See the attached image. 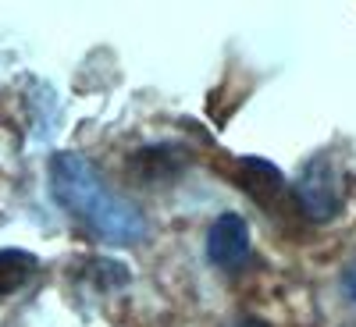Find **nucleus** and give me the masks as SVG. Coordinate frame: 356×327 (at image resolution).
<instances>
[{
	"label": "nucleus",
	"mask_w": 356,
	"mask_h": 327,
	"mask_svg": "<svg viewBox=\"0 0 356 327\" xmlns=\"http://www.w3.org/2000/svg\"><path fill=\"white\" fill-rule=\"evenodd\" d=\"M50 192L57 206L82 221L97 239L111 246H132L146 235V221L139 206L118 196L100 167L82 153H54L50 157Z\"/></svg>",
	"instance_id": "1"
},
{
	"label": "nucleus",
	"mask_w": 356,
	"mask_h": 327,
	"mask_svg": "<svg viewBox=\"0 0 356 327\" xmlns=\"http://www.w3.org/2000/svg\"><path fill=\"white\" fill-rule=\"evenodd\" d=\"M292 196L310 221H335L342 214L346 192H342V178L328 153H317L303 164V171L292 182Z\"/></svg>",
	"instance_id": "2"
},
{
	"label": "nucleus",
	"mask_w": 356,
	"mask_h": 327,
	"mask_svg": "<svg viewBox=\"0 0 356 327\" xmlns=\"http://www.w3.org/2000/svg\"><path fill=\"white\" fill-rule=\"evenodd\" d=\"M250 256V224L243 214H221L207 231V260L221 271H235Z\"/></svg>",
	"instance_id": "3"
},
{
	"label": "nucleus",
	"mask_w": 356,
	"mask_h": 327,
	"mask_svg": "<svg viewBox=\"0 0 356 327\" xmlns=\"http://www.w3.org/2000/svg\"><path fill=\"white\" fill-rule=\"evenodd\" d=\"M235 185L246 189L257 203H275V196L285 192V178L275 164H267L260 157H243L239 160V178H235Z\"/></svg>",
	"instance_id": "4"
},
{
	"label": "nucleus",
	"mask_w": 356,
	"mask_h": 327,
	"mask_svg": "<svg viewBox=\"0 0 356 327\" xmlns=\"http://www.w3.org/2000/svg\"><path fill=\"white\" fill-rule=\"evenodd\" d=\"M40 260L33 253L25 249H0V303L8 299V295H15L29 278L36 274Z\"/></svg>",
	"instance_id": "5"
},
{
	"label": "nucleus",
	"mask_w": 356,
	"mask_h": 327,
	"mask_svg": "<svg viewBox=\"0 0 356 327\" xmlns=\"http://www.w3.org/2000/svg\"><path fill=\"white\" fill-rule=\"evenodd\" d=\"M342 288H346V295H349V303L356 306V260L346 267V274H342Z\"/></svg>",
	"instance_id": "6"
},
{
	"label": "nucleus",
	"mask_w": 356,
	"mask_h": 327,
	"mask_svg": "<svg viewBox=\"0 0 356 327\" xmlns=\"http://www.w3.org/2000/svg\"><path fill=\"white\" fill-rule=\"evenodd\" d=\"M232 327H267L264 320H239V324H232Z\"/></svg>",
	"instance_id": "7"
}]
</instances>
